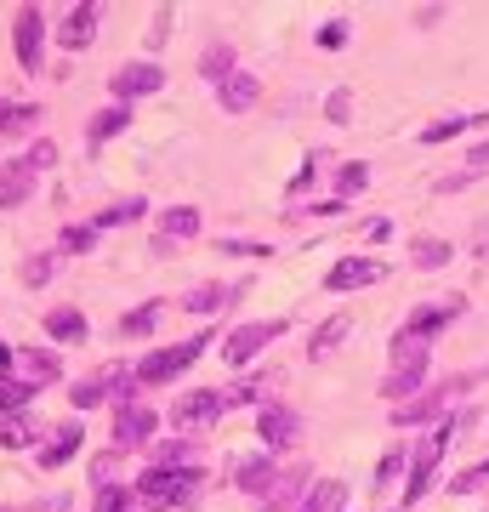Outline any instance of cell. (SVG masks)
Returning <instances> with one entry per match:
<instances>
[{"label": "cell", "instance_id": "cell-1", "mask_svg": "<svg viewBox=\"0 0 489 512\" xmlns=\"http://www.w3.org/2000/svg\"><path fill=\"white\" fill-rule=\"evenodd\" d=\"M427 370H433V342H421L410 330H399L387 342V376H381V399L387 404H410L416 387H427Z\"/></svg>", "mask_w": 489, "mask_h": 512}, {"label": "cell", "instance_id": "cell-2", "mask_svg": "<svg viewBox=\"0 0 489 512\" xmlns=\"http://www.w3.org/2000/svg\"><path fill=\"white\" fill-rule=\"evenodd\" d=\"M205 473L200 467H148L137 478V501L148 512H171V507H194V495H200Z\"/></svg>", "mask_w": 489, "mask_h": 512}, {"label": "cell", "instance_id": "cell-3", "mask_svg": "<svg viewBox=\"0 0 489 512\" xmlns=\"http://www.w3.org/2000/svg\"><path fill=\"white\" fill-rule=\"evenodd\" d=\"M478 382H489V365L478 370V376H450L444 387H427V393H416L410 404H393V427H427V421H444V404L461 393V387H478Z\"/></svg>", "mask_w": 489, "mask_h": 512}, {"label": "cell", "instance_id": "cell-4", "mask_svg": "<svg viewBox=\"0 0 489 512\" xmlns=\"http://www.w3.org/2000/svg\"><path fill=\"white\" fill-rule=\"evenodd\" d=\"M205 342H217V336L205 330V336H188V342H171V348H154L148 359H137V382H143V387L177 382L182 370H188V365H194V359L205 353Z\"/></svg>", "mask_w": 489, "mask_h": 512}, {"label": "cell", "instance_id": "cell-5", "mask_svg": "<svg viewBox=\"0 0 489 512\" xmlns=\"http://www.w3.org/2000/svg\"><path fill=\"white\" fill-rule=\"evenodd\" d=\"M222 410H228V393H217V387H188V393L165 410V421H171L177 439H194V433H205Z\"/></svg>", "mask_w": 489, "mask_h": 512}, {"label": "cell", "instance_id": "cell-6", "mask_svg": "<svg viewBox=\"0 0 489 512\" xmlns=\"http://www.w3.org/2000/svg\"><path fill=\"white\" fill-rule=\"evenodd\" d=\"M285 330H290V319H245L239 330H228V336H222V359H228L234 370L251 365L256 353L268 348V342H279Z\"/></svg>", "mask_w": 489, "mask_h": 512}, {"label": "cell", "instance_id": "cell-7", "mask_svg": "<svg viewBox=\"0 0 489 512\" xmlns=\"http://www.w3.org/2000/svg\"><path fill=\"white\" fill-rule=\"evenodd\" d=\"M165 86V69L160 63H126V69L109 74V97L126 109V103H137V97H154Z\"/></svg>", "mask_w": 489, "mask_h": 512}, {"label": "cell", "instance_id": "cell-8", "mask_svg": "<svg viewBox=\"0 0 489 512\" xmlns=\"http://www.w3.org/2000/svg\"><path fill=\"white\" fill-rule=\"evenodd\" d=\"M12 46H18L23 74H40V57H46V12L40 6H23L18 23H12Z\"/></svg>", "mask_w": 489, "mask_h": 512}, {"label": "cell", "instance_id": "cell-9", "mask_svg": "<svg viewBox=\"0 0 489 512\" xmlns=\"http://www.w3.org/2000/svg\"><path fill=\"white\" fill-rule=\"evenodd\" d=\"M381 279H387V262H376V256H342L325 274V291L347 296V291H364V285H381Z\"/></svg>", "mask_w": 489, "mask_h": 512}, {"label": "cell", "instance_id": "cell-10", "mask_svg": "<svg viewBox=\"0 0 489 512\" xmlns=\"http://www.w3.org/2000/svg\"><path fill=\"white\" fill-rule=\"evenodd\" d=\"M467 313V296H444V302H421V308H410V319H404V330L410 336H421V342H433L438 330H450L455 319Z\"/></svg>", "mask_w": 489, "mask_h": 512}, {"label": "cell", "instance_id": "cell-11", "mask_svg": "<svg viewBox=\"0 0 489 512\" xmlns=\"http://www.w3.org/2000/svg\"><path fill=\"white\" fill-rule=\"evenodd\" d=\"M35 183H40V165L29 160V154L6 160V165H0V211H18V205L35 194Z\"/></svg>", "mask_w": 489, "mask_h": 512}, {"label": "cell", "instance_id": "cell-12", "mask_svg": "<svg viewBox=\"0 0 489 512\" xmlns=\"http://www.w3.org/2000/svg\"><path fill=\"white\" fill-rule=\"evenodd\" d=\"M160 427V410L148 404H131V410H114V450H143Z\"/></svg>", "mask_w": 489, "mask_h": 512}, {"label": "cell", "instance_id": "cell-13", "mask_svg": "<svg viewBox=\"0 0 489 512\" xmlns=\"http://www.w3.org/2000/svg\"><path fill=\"white\" fill-rule=\"evenodd\" d=\"M256 433H262V444H268V450H290V444L302 439V416H296L290 404H262Z\"/></svg>", "mask_w": 489, "mask_h": 512}, {"label": "cell", "instance_id": "cell-14", "mask_svg": "<svg viewBox=\"0 0 489 512\" xmlns=\"http://www.w3.org/2000/svg\"><path fill=\"white\" fill-rule=\"evenodd\" d=\"M80 444H86V427L80 421H57L52 427V439L35 444V461H40V473H57L69 456H80Z\"/></svg>", "mask_w": 489, "mask_h": 512}, {"label": "cell", "instance_id": "cell-15", "mask_svg": "<svg viewBox=\"0 0 489 512\" xmlns=\"http://www.w3.org/2000/svg\"><path fill=\"white\" fill-rule=\"evenodd\" d=\"M91 40H97V6L91 0H74L69 12H63V23H57V46L63 52H86Z\"/></svg>", "mask_w": 489, "mask_h": 512}, {"label": "cell", "instance_id": "cell-16", "mask_svg": "<svg viewBox=\"0 0 489 512\" xmlns=\"http://www.w3.org/2000/svg\"><path fill=\"white\" fill-rule=\"evenodd\" d=\"M200 205H165L160 222H154V239H160V251L165 245H177V239H194L200 234Z\"/></svg>", "mask_w": 489, "mask_h": 512}, {"label": "cell", "instance_id": "cell-17", "mask_svg": "<svg viewBox=\"0 0 489 512\" xmlns=\"http://www.w3.org/2000/svg\"><path fill=\"white\" fill-rule=\"evenodd\" d=\"M234 484H239L245 495H256V501H268L273 484H279V467H273L268 456H245V461L234 467Z\"/></svg>", "mask_w": 489, "mask_h": 512}, {"label": "cell", "instance_id": "cell-18", "mask_svg": "<svg viewBox=\"0 0 489 512\" xmlns=\"http://www.w3.org/2000/svg\"><path fill=\"white\" fill-rule=\"evenodd\" d=\"M12 370H18V382H29V387H52L57 376H63V365H57L52 348H23Z\"/></svg>", "mask_w": 489, "mask_h": 512}, {"label": "cell", "instance_id": "cell-19", "mask_svg": "<svg viewBox=\"0 0 489 512\" xmlns=\"http://www.w3.org/2000/svg\"><path fill=\"white\" fill-rule=\"evenodd\" d=\"M262 97V86H256V74L251 69H234L228 80L217 86V103H222V114H245Z\"/></svg>", "mask_w": 489, "mask_h": 512}, {"label": "cell", "instance_id": "cell-20", "mask_svg": "<svg viewBox=\"0 0 489 512\" xmlns=\"http://www.w3.org/2000/svg\"><path fill=\"white\" fill-rule=\"evenodd\" d=\"M347 495L353 490H347L342 478H313V490L302 495V507L296 512H347Z\"/></svg>", "mask_w": 489, "mask_h": 512}, {"label": "cell", "instance_id": "cell-21", "mask_svg": "<svg viewBox=\"0 0 489 512\" xmlns=\"http://www.w3.org/2000/svg\"><path fill=\"white\" fill-rule=\"evenodd\" d=\"M347 330H353V319H347V313H330L325 325L313 330V342H308V359H313V365H325L330 353L342 348V342H347Z\"/></svg>", "mask_w": 489, "mask_h": 512}, {"label": "cell", "instance_id": "cell-22", "mask_svg": "<svg viewBox=\"0 0 489 512\" xmlns=\"http://www.w3.org/2000/svg\"><path fill=\"white\" fill-rule=\"evenodd\" d=\"M234 296H239V285H200V291L182 296V308L194 313V319H211V313H222Z\"/></svg>", "mask_w": 489, "mask_h": 512}, {"label": "cell", "instance_id": "cell-23", "mask_svg": "<svg viewBox=\"0 0 489 512\" xmlns=\"http://www.w3.org/2000/svg\"><path fill=\"white\" fill-rule=\"evenodd\" d=\"M148 467H200V450L194 439H160L148 444Z\"/></svg>", "mask_w": 489, "mask_h": 512}, {"label": "cell", "instance_id": "cell-24", "mask_svg": "<svg viewBox=\"0 0 489 512\" xmlns=\"http://www.w3.org/2000/svg\"><path fill=\"white\" fill-rule=\"evenodd\" d=\"M86 313L80 308H52L46 313V336H52V342H86Z\"/></svg>", "mask_w": 489, "mask_h": 512}, {"label": "cell", "instance_id": "cell-25", "mask_svg": "<svg viewBox=\"0 0 489 512\" xmlns=\"http://www.w3.org/2000/svg\"><path fill=\"white\" fill-rule=\"evenodd\" d=\"M40 103H0V137H23L29 126H40Z\"/></svg>", "mask_w": 489, "mask_h": 512}, {"label": "cell", "instance_id": "cell-26", "mask_svg": "<svg viewBox=\"0 0 489 512\" xmlns=\"http://www.w3.org/2000/svg\"><path fill=\"white\" fill-rule=\"evenodd\" d=\"M126 126H131V109H120V103H114V109L91 114V126H86V143H91V148H97V143H109V137H120Z\"/></svg>", "mask_w": 489, "mask_h": 512}, {"label": "cell", "instance_id": "cell-27", "mask_svg": "<svg viewBox=\"0 0 489 512\" xmlns=\"http://www.w3.org/2000/svg\"><path fill=\"white\" fill-rule=\"evenodd\" d=\"M450 239H438V234H416L410 239V262H416V268H444V262H450Z\"/></svg>", "mask_w": 489, "mask_h": 512}, {"label": "cell", "instance_id": "cell-28", "mask_svg": "<svg viewBox=\"0 0 489 512\" xmlns=\"http://www.w3.org/2000/svg\"><path fill=\"white\" fill-rule=\"evenodd\" d=\"M399 478H410V450H404V444H393V450L376 461V490L387 495V484H399Z\"/></svg>", "mask_w": 489, "mask_h": 512}, {"label": "cell", "instance_id": "cell-29", "mask_svg": "<svg viewBox=\"0 0 489 512\" xmlns=\"http://www.w3.org/2000/svg\"><path fill=\"white\" fill-rule=\"evenodd\" d=\"M148 211V200H114V205H103V211H97V234H103V228H126V222H137Z\"/></svg>", "mask_w": 489, "mask_h": 512}, {"label": "cell", "instance_id": "cell-30", "mask_svg": "<svg viewBox=\"0 0 489 512\" xmlns=\"http://www.w3.org/2000/svg\"><path fill=\"white\" fill-rule=\"evenodd\" d=\"M35 439H40V433H35V421L23 416V410H18V416L0 421V444H6V450H29Z\"/></svg>", "mask_w": 489, "mask_h": 512}, {"label": "cell", "instance_id": "cell-31", "mask_svg": "<svg viewBox=\"0 0 489 512\" xmlns=\"http://www.w3.org/2000/svg\"><path fill=\"white\" fill-rule=\"evenodd\" d=\"M364 183H370V165L364 160H347L342 171H336V200H353V194H364Z\"/></svg>", "mask_w": 489, "mask_h": 512}, {"label": "cell", "instance_id": "cell-32", "mask_svg": "<svg viewBox=\"0 0 489 512\" xmlns=\"http://www.w3.org/2000/svg\"><path fill=\"white\" fill-rule=\"evenodd\" d=\"M302 478H308V473H279V484H273V495H268V501H262V507H268V512L302 507V501H296V495H302Z\"/></svg>", "mask_w": 489, "mask_h": 512}, {"label": "cell", "instance_id": "cell-33", "mask_svg": "<svg viewBox=\"0 0 489 512\" xmlns=\"http://www.w3.org/2000/svg\"><path fill=\"white\" fill-rule=\"evenodd\" d=\"M228 74H234V52H228V46H211V52H200V80L222 86Z\"/></svg>", "mask_w": 489, "mask_h": 512}, {"label": "cell", "instance_id": "cell-34", "mask_svg": "<svg viewBox=\"0 0 489 512\" xmlns=\"http://www.w3.org/2000/svg\"><path fill=\"white\" fill-rule=\"evenodd\" d=\"M478 490H489V456L472 461V467H461V473L450 478V495H478Z\"/></svg>", "mask_w": 489, "mask_h": 512}, {"label": "cell", "instance_id": "cell-35", "mask_svg": "<svg viewBox=\"0 0 489 512\" xmlns=\"http://www.w3.org/2000/svg\"><path fill=\"white\" fill-rule=\"evenodd\" d=\"M160 302H143V308H131L126 319H120V336H148V330L160 325Z\"/></svg>", "mask_w": 489, "mask_h": 512}, {"label": "cell", "instance_id": "cell-36", "mask_svg": "<svg viewBox=\"0 0 489 512\" xmlns=\"http://www.w3.org/2000/svg\"><path fill=\"white\" fill-rule=\"evenodd\" d=\"M97 512H143V501L126 484H109V490H97Z\"/></svg>", "mask_w": 489, "mask_h": 512}, {"label": "cell", "instance_id": "cell-37", "mask_svg": "<svg viewBox=\"0 0 489 512\" xmlns=\"http://www.w3.org/2000/svg\"><path fill=\"white\" fill-rule=\"evenodd\" d=\"M69 399H74V410H91V404H103V399H109V376H86V382H74V387H69Z\"/></svg>", "mask_w": 489, "mask_h": 512}, {"label": "cell", "instance_id": "cell-38", "mask_svg": "<svg viewBox=\"0 0 489 512\" xmlns=\"http://www.w3.org/2000/svg\"><path fill=\"white\" fill-rule=\"evenodd\" d=\"M52 274H57V251H35L29 262H23V285H29V291H40Z\"/></svg>", "mask_w": 489, "mask_h": 512}, {"label": "cell", "instance_id": "cell-39", "mask_svg": "<svg viewBox=\"0 0 489 512\" xmlns=\"http://www.w3.org/2000/svg\"><path fill=\"white\" fill-rule=\"evenodd\" d=\"M91 245H97V222H69L63 228V251L69 256H86Z\"/></svg>", "mask_w": 489, "mask_h": 512}, {"label": "cell", "instance_id": "cell-40", "mask_svg": "<svg viewBox=\"0 0 489 512\" xmlns=\"http://www.w3.org/2000/svg\"><path fill=\"white\" fill-rule=\"evenodd\" d=\"M114 473H120V450H103V456H91V478H97V490H109Z\"/></svg>", "mask_w": 489, "mask_h": 512}, {"label": "cell", "instance_id": "cell-41", "mask_svg": "<svg viewBox=\"0 0 489 512\" xmlns=\"http://www.w3.org/2000/svg\"><path fill=\"white\" fill-rule=\"evenodd\" d=\"M325 120L330 126H347V120H353V92H330L325 97Z\"/></svg>", "mask_w": 489, "mask_h": 512}, {"label": "cell", "instance_id": "cell-42", "mask_svg": "<svg viewBox=\"0 0 489 512\" xmlns=\"http://www.w3.org/2000/svg\"><path fill=\"white\" fill-rule=\"evenodd\" d=\"M319 160H325V154H308V165H296V177H290V200H296V194H308V183L319 177Z\"/></svg>", "mask_w": 489, "mask_h": 512}, {"label": "cell", "instance_id": "cell-43", "mask_svg": "<svg viewBox=\"0 0 489 512\" xmlns=\"http://www.w3.org/2000/svg\"><path fill=\"white\" fill-rule=\"evenodd\" d=\"M171 18H177L171 6H160V12H154V23H148V46H165V40H171Z\"/></svg>", "mask_w": 489, "mask_h": 512}, {"label": "cell", "instance_id": "cell-44", "mask_svg": "<svg viewBox=\"0 0 489 512\" xmlns=\"http://www.w3.org/2000/svg\"><path fill=\"white\" fill-rule=\"evenodd\" d=\"M319 46H325V52H336V46H347V40H353V29H347V23H325V29H319Z\"/></svg>", "mask_w": 489, "mask_h": 512}, {"label": "cell", "instance_id": "cell-45", "mask_svg": "<svg viewBox=\"0 0 489 512\" xmlns=\"http://www.w3.org/2000/svg\"><path fill=\"white\" fill-rule=\"evenodd\" d=\"M262 387H268V376H251V382H234V393H228V404H251V399H262Z\"/></svg>", "mask_w": 489, "mask_h": 512}, {"label": "cell", "instance_id": "cell-46", "mask_svg": "<svg viewBox=\"0 0 489 512\" xmlns=\"http://www.w3.org/2000/svg\"><path fill=\"white\" fill-rule=\"evenodd\" d=\"M472 256H478V262H489V217L472 228Z\"/></svg>", "mask_w": 489, "mask_h": 512}, {"label": "cell", "instance_id": "cell-47", "mask_svg": "<svg viewBox=\"0 0 489 512\" xmlns=\"http://www.w3.org/2000/svg\"><path fill=\"white\" fill-rule=\"evenodd\" d=\"M467 171H489V137H484V143H472V154H467Z\"/></svg>", "mask_w": 489, "mask_h": 512}, {"label": "cell", "instance_id": "cell-48", "mask_svg": "<svg viewBox=\"0 0 489 512\" xmlns=\"http://www.w3.org/2000/svg\"><path fill=\"white\" fill-rule=\"evenodd\" d=\"M472 177H478V171H455V177H444V183H438V194H461Z\"/></svg>", "mask_w": 489, "mask_h": 512}, {"label": "cell", "instance_id": "cell-49", "mask_svg": "<svg viewBox=\"0 0 489 512\" xmlns=\"http://www.w3.org/2000/svg\"><path fill=\"white\" fill-rule=\"evenodd\" d=\"M433 23H444V6H416V29H433Z\"/></svg>", "mask_w": 489, "mask_h": 512}, {"label": "cell", "instance_id": "cell-50", "mask_svg": "<svg viewBox=\"0 0 489 512\" xmlns=\"http://www.w3.org/2000/svg\"><path fill=\"white\" fill-rule=\"evenodd\" d=\"M387 234H393V222H387V217H376V222H364V239H387Z\"/></svg>", "mask_w": 489, "mask_h": 512}, {"label": "cell", "instance_id": "cell-51", "mask_svg": "<svg viewBox=\"0 0 489 512\" xmlns=\"http://www.w3.org/2000/svg\"><path fill=\"white\" fill-rule=\"evenodd\" d=\"M12 365H18V353H12V348H6V342H0V376H6V370H12Z\"/></svg>", "mask_w": 489, "mask_h": 512}, {"label": "cell", "instance_id": "cell-52", "mask_svg": "<svg viewBox=\"0 0 489 512\" xmlns=\"http://www.w3.org/2000/svg\"><path fill=\"white\" fill-rule=\"evenodd\" d=\"M0 410H6V387H0Z\"/></svg>", "mask_w": 489, "mask_h": 512}, {"label": "cell", "instance_id": "cell-53", "mask_svg": "<svg viewBox=\"0 0 489 512\" xmlns=\"http://www.w3.org/2000/svg\"><path fill=\"white\" fill-rule=\"evenodd\" d=\"M0 512H6V507H0Z\"/></svg>", "mask_w": 489, "mask_h": 512}]
</instances>
